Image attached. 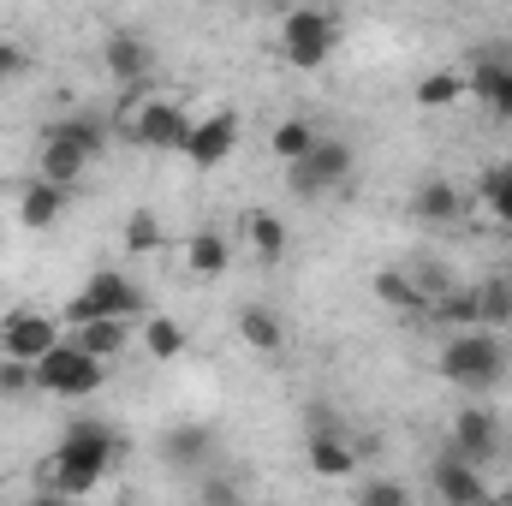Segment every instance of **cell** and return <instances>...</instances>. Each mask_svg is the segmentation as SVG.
Returning <instances> with one entry per match:
<instances>
[{"label":"cell","instance_id":"cell-29","mask_svg":"<svg viewBox=\"0 0 512 506\" xmlns=\"http://www.w3.org/2000/svg\"><path fill=\"white\" fill-rule=\"evenodd\" d=\"M137 346H143L155 364H173V358L191 346V334H185V322H179V316H143V328H137Z\"/></svg>","mask_w":512,"mask_h":506},{"label":"cell","instance_id":"cell-27","mask_svg":"<svg viewBox=\"0 0 512 506\" xmlns=\"http://www.w3.org/2000/svg\"><path fill=\"white\" fill-rule=\"evenodd\" d=\"M84 173H90V161H84L78 149H66V143H48V137H42V149H36V179H48V185H60V191H78V185H84Z\"/></svg>","mask_w":512,"mask_h":506},{"label":"cell","instance_id":"cell-12","mask_svg":"<svg viewBox=\"0 0 512 506\" xmlns=\"http://www.w3.org/2000/svg\"><path fill=\"white\" fill-rule=\"evenodd\" d=\"M215 453H221V435L209 423H173V429H161V465L179 471V477L215 471Z\"/></svg>","mask_w":512,"mask_h":506},{"label":"cell","instance_id":"cell-16","mask_svg":"<svg viewBox=\"0 0 512 506\" xmlns=\"http://www.w3.org/2000/svg\"><path fill=\"white\" fill-rule=\"evenodd\" d=\"M66 209H72V191H60L48 179H24L18 185V203H12V215H18L24 233H54L66 221Z\"/></svg>","mask_w":512,"mask_h":506},{"label":"cell","instance_id":"cell-40","mask_svg":"<svg viewBox=\"0 0 512 506\" xmlns=\"http://www.w3.org/2000/svg\"><path fill=\"white\" fill-rule=\"evenodd\" d=\"M507 477H512V465H507Z\"/></svg>","mask_w":512,"mask_h":506},{"label":"cell","instance_id":"cell-9","mask_svg":"<svg viewBox=\"0 0 512 506\" xmlns=\"http://www.w3.org/2000/svg\"><path fill=\"white\" fill-rule=\"evenodd\" d=\"M507 447V429H501V417H495V405H465V411H453V423H447V453L453 459H465V465H495V453Z\"/></svg>","mask_w":512,"mask_h":506},{"label":"cell","instance_id":"cell-35","mask_svg":"<svg viewBox=\"0 0 512 506\" xmlns=\"http://www.w3.org/2000/svg\"><path fill=\"white\" fill-rule=\"evenodd\" d=\"M30 72V48L18 42V36H0V84H12V78H24Z\"/></svg>","mask_w":512,"mask_h":506},{"label":"cell","instance_id":"cell-28","mask_svg":"<svg viewBox=\"0 0 512 506\" xmlns=\"http://www.w3.org/2000/svg\"><path fill=\"white\" fill-rule=\"evenodd\" d=\"M316 137H322V126H316V120H304V114H286L280 126L268 131V155H274L280 167H292V161H304V155L316 149Z\"/></svg>","mask_w":512,"mask_h":506},{"label":"cell","instance_id":"cell-17","mask_svg":"<svg viewBox=\"0 0 512 506\" xmlns=\"http://www.w3.org/2000/svg\"><path fill=\"white\" fill-rule=\"evenodd\" d=\"M42 137H48V143H66V149H78V155L96 167V161L108 155V143H114V126H108L102 114H90V108H72V114H60L54 126L42 131Z\"/></svg>","mask_w":512,"mask_h":506},{"label":"cell","instance_id":"cell-22","mask_svg":"<svg viewBox=\"0 0 512 506\" xmlns=\"http://www.w3.org/2000/svg\"><path fill=\"white\" fill-rule=\"evenodd\" d=\"M239 239L251 245L256 262H280L286 245H292V227L274 215V209H245V221H239Z\"/></svg>","mask_w":512,"mask_h":506},{"label":"cell","instance_id":"cell-10","mask_svg":"<svg viewBox=\"0 0 512 506\" xmlns=\"http://www.w3.org/2000/svg\"><path fill=\"white\" fill-rule=\"evenodd\" d=\"M102 72L114 78V90H126L131 96H149V78H155V48H149V36H137V30H108V42H102Z\"/></svg>","mask_w":512,"mask_h":506},{"label":"cell","instance_id":"cell-31","mask_svg":"<svg viewBox=\"0 0 512 506\" xmlns=\"http://www.w3.org/2000/svg\"><path fill=\"white\" fill-rule=\"evenodd\" d=\"M120 239H126L131 256H155V251H161V239H167V227H161V215H155V209H131L126 227H120Z\"/></svg>","mask_w":512,"mask_h":506},{"label":"cell","instance_id":"cell-34","mask_svg":"<svg viewBox=\"0 0 512 506\" xmlns=\"http://www.w3.org/2000/svg\"><path fill=\"white\" fill-rule=\"evenodd\" d=\"M24 393H36V370H30V364L0 358V399H24Z\"/></svg>","mask_w":512,"mask_h":506},{"label":"cell","instance_id":"cell-24","mask_svg":"<svg viewBox=\"0 0 512 506\" xmlns=\"http://www.w3.org/2000/svg\"><path fill=\"white\" fill-rule=\"evenodd\" d=\"M471 96V84H465V72L459 66H435V72H423L417 84H411V102L423 108V114H441V108H459Z\"/></svg>","mask_w":512,"mask_h":506},{"label":"cell","instance_id":"cell-11","mask_svg":"<svg viewBox=\"0 0 512 506\" xmlns=\"http://www.w3.org/2000/svg\"><path fill=\"white\" fill-rule=\"evenodd\" d=\"M465 84H471V96L483 102V114H489V120L512 126V42H489V48L471 60Z\"/></svg>","mask_w":512,"mask_h":506},{"label":"cell","instance_id":"cell-4","mask_svg":"<svg viewBox=\"0 0 512 506\" xmlns=\"http://www.w3.org/2000/svg\"><path fill=\"white\" fill-rule=\"evenodd\" d=\"M340 30H346V18L334 12V6H292V12H280V60L292 66V72H322L328 60H334V48H340Z\"/></svg>","mask_w":512,"mask_h":506},{"label":"cell","instance_id":"cell-32","mask_svg":"<svg viewBox=\"0 0 512 506\" xmlns=\"http://www.w3.org/2000/svg\"><path fill=\"white\" fill-rule=\"evenodd\" d=\"M197 506H251L233 471H203L197 477Z\"/></svg>","mask_w":512,"mask_h":506},{"label":"cell","instance_id":"cell-21","mask_svg":"<svg viewBox=\"0 0 512 506\" xmlns=\"http://www.w3.org/2000/svg\"><path fill=\"white\" fill-rule=\"evenodd\" d=\"M370 292H376V304L399 310V316H429V298H423V286H417L411 268H376L370 274Z\"/></svg>","mask_w":512,"mask_h":506},{"label":"cell","instance_id":"cell-19","mask_svg":"<svg viewBox=\"0 0 512 506\" xmlns=\"http://www.w3.org/2000/svg\"><path fill=\"white\" fill-rule=\"evenodd\" d=\"M233 328H239V346L256 352V358H280V352H286V316L268 310V304H245V310L233 316Z\"/></svg>","mask_w":512,"mask_h":506},{"label":"cell","instance_id":"cell-6","mask_svg":"<svg viewBox=\"0 0 512 506\" xmlns=\"http://www.w3.org/2000/svg\"><path fill=\"white\" fill-rule=\"evenodd\" d=\"M352 179H358V143H352V137H334V131H322L316 149L286 167V191H292L298 203H322V197L346 191Z\"/></svg>","mask_w":512,"mask_h":506},{"label":"cell","instance_id":"cell-1","mask_svg":"<svg viewBox=\"0 0 512 506\" xmlns=\"http://www.w3.org/2000/svg\"><path fill=\"white\" fill-rule=\"evenodd\" d=\"M120 465V435H114V423H102V417H78V423H66V435H60V447L48 453V465H42V495H60V501H90L102 483H108V471Z\"/></svg>","mask_w":512,"mask_h":506},{"label":"cell","instance_id":"cell-5","mask_svg":"<svg viewBox=\"0 0 512 506\" xmlns=\"http://www.w3.org/2000/svg\"><path fill=\"white\" fill-rule=\"evenodd\" d=\"M149 316V298H143V286L120 274V268H96L84 286H78V298L66 304V316H60V328H84V322H143Z\"/></svg>","mask_w":512,"mask_h":506},{"label":"cell","instance_id":"cell-39","mask_svg":"<svg viewBox=\"0 0 512 506\" xmlns=\"http://www.w3.org/2000/svg\"><path fill=\"white\" fill-rule=\"evenodd\" d=\"M507 245H512V227H507Z\"/></svg>","mask_w":512,"mask_h":506},{"label":"cell","instance_id":"cell-7","mask_svg":"<svg viewBox=\"0 0 512 506\" xmlns=\"http://www.w3.org/2000/svg\"><path fill=\"white\" fill-rule=\"evenodd\" d=\"M108 387V364H96L90 352H78L72 340H60L42 364H36V393L48 399H90Z\"/></svg>","mask_w":512,"mask_h":506},{"label":"cell","instance_id":"cell-26","mask_svg":"<svg viewBox=\"0 0 512 506\" xmlns=\"http://www.w3.org/2000/svg\"><path fill=\"white\" fill-rule=\"evenodd\" d=\"M477 203H483V215L507 233L512 227V161H489V167L477 173Z\"/></svg>","mask_w":512,"mask_h":506},{"label":"cell","instance_id":"cell-13","mask_svg":"<svg viewBox=\"0 0 512 506\" xmlns=\"http://www.w3.org/2000/svg\"><path fill=\"white\" fill-rule=\"evenodd\" d=\"M239 131H245V120H239L233 108H215V114H203V120L191 126L185 161H191L197 173H215V167H227V161H233V149H239Z\"/></svg>","mask_w":512,"mask_h":506},{"label":"cell","instance_id":"cell-3","mask_svg":"<svg viewBox=\"0 0 512 506\" xmlns=\"http://www.w3.org/2000/svg\"><path fill=\"white\" fill-rule=\"evenodd\" d=\"M191 126H197V120H191L185 96H173V90L131 96L126 108H120V137L137 143V149H149V155H185Z\"/></svg>","mask_w":512,"mask_h":506},{"label":"cell","instance_id":"cell-36","mask_svg":"<svg viewBox=\"0 0 512 506\" xmlns=\"http://www.w3.org/2000/svg\"><path fill=\"white\" fill-rule=\"evenodd\" d=\"M24 506H84V501H60V495H36V501H24Z\"/></svg>","mask_w":512,"mask_h":506},{"label":"cell","instance_id":"cell-33","mask_svg":"<svg viewBox=\"0 0 512 506\" xmlns=\"http://www.w3.org/2000/svg\"><path fill=\"white\" fill-rule=\"evenodd\" d=\"M358 506H417V501L399 477H370V483H358Z\"/></svg>","mask_w":512,"mask_h":506},{"label":"cell","instance_id":"cell-18","mask_svg":"<svg viewBox=\"0 0 512 506\" xmlns=\"http://www.w3.org/2000/svg\"><path fill=\"white\" fill-rule=\"evenodd\" d=\"M411 215L423 227H453L465 215V185H453L447 173H429L417 191H411Z\"/></svg>","mask_w":512,"mask_h":506},{"label":"cell","instance_id":"cell-2","mask_svg":"<svg viewBox=\"0 0 512 506\" xmlns=\"http://www.w3.org/2000/svg\"><path fill=\"white\" fill-rule=\"evenodd\" d=\"M512 370L507 334H489V328H465V334H447L441 352H435V376L459 393H489L501 387Z\"/></svg>","mask_w":512,"mask_h":506},{"label":"cell","instance_id":"cell-15","mask_svg":"<svg viewBox=\"0 0 512 506\" xmlns=\"http://www.w3.org/2000/svg\"><path fill=\"white\" fill-rule=\"evenodd\" d=\"M429 489H435L441 506H495V489L483 483V471L465 465V459H453V453H441L429 465Z\"/></svg>","mask_w":512,"mask_h":506},{"label":"cell","instance_id":"cell-14","mask_svg":"<svg viewBox=\"0 0 512 506\" xmlns=\"http://www.w3.org/2000/svg\"><path fill=\"white\" fill-rule=\"evenodd\" d=\"M358 447H352V435H340V429H304V471L316 477V483H352L358 477Z\"/></svg>","mask_w":512,"mask_h":506},{"label":"cell","instance_id":"cell-8","mask_svg":"<svg viewBox=\"0 0 512 506\" xmlns=\"http://www.w3.org/2000/svg\"><path fill=\"white\" fill-rule=\"evenodd\" d=\"M60 340H66V328L48 310H6L0 316V358H12V364H30L36 370Z\"/></svg>","mask_w":512,"mask_h":506},{"label":"cell","instance_id":"cell-23","mask_svg":"<svg viewBox=\"0 0 512 506\" xmlns=\"http://www.w3.org/2000/svg\"><path fill=\"white\" fill-rule=\"evenodd\" d=\"M66 340L78 352H90L96 364H114L131 340H137V322H84V328H66Z\"/></svg>","mask_w":512,"mask_h":506},{"label":"cell","instance_id":"cell-20","mask_svg":"<svg viewBox=\"0 0 512 506\" xmlns=\"http://www.w3.org/2000/svg\"><path fill=\"white\" fill-rule=\"evenodd\" d=\"M227 268H233V239L221 227H197L185 239V274L191 280H221Z\"/></svg>","mask_w":512,"mask_h":506},{"label":"cell","instance_id":"cell-37","mask_svg":"<svg viewBox=\"0 0 512 506\" xmlns=\"http://www.w3.org/2000/svg\"><path fill=\"white\" fill-rule=\"evenodd\" d=\"M495 506H512V483H507V489H501V495H495Z\"/></svg>","mask_w":512,"mask_h":506},{"label":"cell","instance_id":"cell-38","mask_svg":"<svg viewBox=\"0 0 512 506\" xmlns=\"http://www.w3.org/2000/svg\"><path fill=\"white\" fill-rule=\"evenodd\" d=\"M251 506H274V501H251Z\"/></svg>","mask_w":512,"mask_h":506},{"label":"cell","instance_id":"cell-25","mask_svg":"<svg viewBox=\"0 0 512 506\" xmlns=\"http://www.w3.org/2000/svg\"><path fill=\"white\" fill-rule=\"evenodd\" d=\"M471 292H477V328L507 334L512 328V274H483Z\"/></svg>","mask_w":512,"mask_h":506},{"label":"cell","instance_id":"cell-30","mask_svg":"<svg viewBox=\"0 0 512 506\" xmlns=\"http://www.w3.org/2000/svg\"><path fill=\"white\" fill-rule=\"evenodd\" d=\"M429 316H435L447 334H465V328H477V292H471V286H447V292L429 304Z\"/></svg>","mask_w":512,"mask_h":506}]
</instances>
